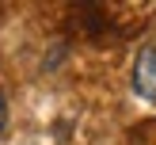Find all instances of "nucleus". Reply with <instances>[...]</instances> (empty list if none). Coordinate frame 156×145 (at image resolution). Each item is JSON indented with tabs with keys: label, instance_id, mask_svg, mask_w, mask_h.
<instances>
[{
	"label": "nucleus",
	"instance_id": "f03ea898",
	"mask_svg": "<svg viewBox=\"0 0 156 145\" xmlns=\"http://www.w3.org/2000/svg\"><path fill=\"white\" fill-rule=\"evenodd\" d=\"M4 122H8V107H4V96H0V134H4Z\"/></svg>",
	"mask_w": 156,
	"mask_h": 145
},
{
	"label": "nucleus",
	"instance_id": "f257e3e1",
	"mask_svg": "<svg viewBox=\"0 0 156 145\" xmlns=\"http://www.w3.org/2000/svg\"><path fill=\"white\" fill-rule=\"evenodd\" d=\"M133 92L141 99L156 103V46H141L133 61Z\"/></svg>",
	"mask_w": 156,
	"mask_h": 145
}]
</instances>
